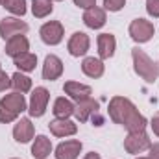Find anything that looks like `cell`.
<instances>
[{
	"label": "cell",
	"instance_id": "cell-18",
	"mask_svg": "<svg viewBox=\"0 0 159 159\" xmlns=\"http://www.w3.org/2000/svg\"><path fill=\"white\" fill-rule=\"evenodd\" d=\"M30 50V41L28 37L22 34V35H13L11 39L6 41V54L11 56V57H17L24 52Z\"/></svg>",
	"mask_w": 159,
	"mask_h": 159
},
{
	"label": "cell",
	"instance_id": "cell-29",
	"mask_svg": "<svg viewBox=\"0 0 159 159\" xmlns=\"http://www.w3.org/2000/svg\"><path fill=\"white\" fill-rule=\"evenodd\" d=\"M74 6H78L81 9H89V7L96 6V0H74Z\"/></svg>",
	"mask_w": 159,
	"mask_h": 159
},
{
	"label": "cell",
	"instance_id": "cell-14",
	"mask_svg": "<svg viewBox=\"0 0 159 159\" xmlns=\"http://www.w3.org/2000/svg\"><path fill=\"white\" fill-rule=\"evenodd\" d=\"M34 135H35V128H34L32 120L30 119H19L17 120V124L13 128V137H15L17 143L26 144V143H30L34 139Z\"/></svg>",
	"mask_w": 159,
	"mask_h": 159
},
{
	"label": "cell",
	"instance_id": "cell-35",
	"mask_svg": "<svg viewBox=\"0 0 159 159\" xmlns=\"http://www.w3.org/2000/svg\"><path fill=\"white\" fill-rule=\"evenodd\" d=\"M137 159H150V157H137Z\"/></svg>",
	"mask_w": 159,
	"mask_h": 159
},
{
	"label": "cell",
	"instance_id": "cell-6",
	"mask_svg": "<svg viewBox=\"0 0 159 159\" xmlns=\"http://www.w3.org/2000/svg\"><path fill=\"white\" fill-rule=\"evenodd\" d=\"M150 146H152V141L146 135V131H129L128 137L124 139V148L131 156L143 154L144 150H150Z\"/></svg>",
	"mask_w": 159,
	"mask_h": 159
},
{
	"label": "cell",
	"instance_id": "cell-37",
	"mask_svg": "<svg viewBox=\"0 0 159 159\" xmlns=\"http://www.w3.org/2000/svg\"><path fill=\"white\" fill-rule=\"evenodd\" d=\"M0 70H2V65H0Z\"/></svg>",
	"mask_w": 159,
	"mask_h": 159
},
{
	"label": "cell",
	"instance_id": "cell-5",
	"mask_svg": "<svg viewBox=\"0 0 159 159\" xmlns=\"http://www.w3.org/2000/svg\"><path fill=\"white\" fill-rule=\"evenodd\" d=\"M48 100H50V93L46 87H35L32 91V96H30V104H28V113L30 117L34 119H39L46 113V107H48Z\"/></svg>",
	"mask_w": 159,
	"mask_h": 159
},
{
	"label": "cell",
	"instance_id": "cell-32",
	"mask_svg": "<svg viewBox=\"0 0 159 159\" xmlns=\"http://www.w3.org/2000/svg\"><path fill=\"white\" fill-rule=\"evenodd\" d=\"M83 159H100V154H96V152H89Z\"/></svg>",
	"mask_w": 159,
	"mask_h": 159
},
{
	"label": "cell",
	"instance_id": "cell-10",
	"mask_svg": "<svg viewBox=\"0 0 159 159\" xmlns=\"http://www.w3.org/2000/svg\"><path fill=\"white\" fill-rule=\"evenodd\" d=\"M61 74H63V61L56 54H48L43 63V78L46 81H54L61 78Z\"/></svg>",
	"mask_w": 159,
	"mask_h": 159
},
{
	"label": "cell",
	"instance_id": "cell-16",
	"mask_svg": "<svg viewBox=\"0 0 159 159\" xmlns=\"http://www.w3.org/2000/svg\"><path fill=\"white\" fill-rule=\"evenodd\" d=\"M83 22L87 28L91 30H100L104 24H106V9L98 7V6H93L89 9H85L83 13Z\"/></svg>",
	"mask_w": 159,
	"mask_h": 159
},
{
	"label": "cell",
	"instance_id": "cell-19",
	"mask_svg": "<svg viewBox=\"0 0 159 159\" xmlns=\"http://www.w3.org/2000/svg\"><path fill=\"white\" fill-rule=\"evenodd\" d=\"M81 72L93 80L102 78L104 76V61L100 57H85L81 61Z\"/></svg>",
	"mask_w": 159,
	"mask_h": 159
},
{
	"label": "cell",
	"instance_id": "cell-22",
	"mask_svg": "<svg viewBox=\"0 0 159 159\" xmlns=\"http://www.w3.org/2000/svg\"><path fill=\"white\" fill-rule=\"evenodd\" d=\"M13 65L20 70V72H32L35 70V65H37V56L32 54V52H24L17 57H13Z\"/></svg>",
	"mask_w": 159,
	"mask_h": 159
},
{
	"label": "cell",
	"instance_id": "cell-11",
	"mask_svg": "<svg viewBox=\"0 0 159 159\" xmlns=\"http://www.w3.org/2000/svg\"><path fill=\"white\" fill-rule=\"evenodd\" d=\"M81 148H83L81 141H78V139H69V141H63V143L57 144L54 156H56V159H78Z\"/></svg>",
	"mask_w": 159,
	"mask_h": 159
},
{
	"label": "cell",
	"instance_id": "cell-31",
	"mask_svg": "<svg viewBox=\"0 0 159 159\" xmlns=\"http://www.w3.org/2000/svg\"><path fill=\"white\" fill-rule=\"evenodd\" d=\"M148 157L150 159H159V143L150 146V156H148Z\"/></svg>",
	"mask_w": 159,
	"mask_h": 159
},
{
	"label": "cell",
	"instance_id": "cell-24",
	"mask_svg": "<svg viewBox=\"0 0 159 159\" xmlns=\"http://www.w3.org/2000/svg\"><path fill=\"white\" fill-rule=\"evenodd\" d=\"M11 87L17 91V93H28L30 89H32V78H28L26 74H22L20 70L19 72H15L13 76H11Z\"/></svg>",
	"mask_w": 159,
	"mask_h": 159
},
{
	"label": "cell",
	"instance_id": "cell-25",
	"mask_svg": "<svg viewBox=\"0 0 159 159\" xmlns=\"http://www.w3.org/2000/svg\"><path fill=\"white\" fill-rule=\"evenodd\" d=\"M4 7H6L9 13H13L15 17H22V15H26V11H28L26 0H7Z\"/></svg>",
	"mask_w": 159,
	"mask_h": 159
},
{
	"label": "cell",
	"instance_id": "cell-1",
	"mask_svg": "<svg viewBox=\"0 0 159 159\" xmlns=\"http://www.w3.org/2000/svg\"><path fill=\"white\" fill-rule=\"evenodd\" d=\"M109 119L115 124L124 126L128 131H144L146 129V119L139 113L135 104L126 96H113L109 100Z\"/></svg>",
	"mask_w": 159,
	"mask_h": 159
},
{
	"label": "cell",
	"instance_id": "cell-36",
	"mask_svg": "<svg viewBox=\"0 0 159 159\" xmlns=\"http://www.w3.org/2000/svg\"><path fill=\"white\" fill-rule=\"evenodd\" d=\"M11 159H19V157H11Z\"/></svg>",
	"mask_w": 159,
	"mask_h": 159
},
{
	"label": "cell",
	"instance_id": "cell-17",
	"mask_svg": "<svg viewBox=\"0 0 159 159\" xmlns=\"http://www.w3.org/2000/svg\"><path fill=\"white\" fill-rule=\"evenodd\" d=\"M96 44H98V56L100 59H109L115 56V50H117V39L113 34H100L98 39H96Z\"/></svg>",
	"mask_w": 159,
	"mask_h": 159
},
{
	"label": "cell",
	"instance_id": "cell-20",
	"mask_svg": "<svg viewBox=\"0 0 159 159\" xmlns=\"http://www.w3.org/2000/svg\"><path fill=\"white\" fill-rule=\"evenodd\" d=\"M52 154V141L46 135H37L32 144V156L35 159H46Z\"/></svg>",
	"mask_w": 159,
	"mask_h": 159
},
{
	"label": "cell",
	"instance_id": "cell-2",
	"mask_svg": "<svg viewBox=\"0 0 159 159\" xmlns=\"http://www.w3.org/2000/svg\"><path fill=\"white\" fill-rule=\"evenodd\" d=\"M28 111V104L22 93H9L0 100V122L9 124L20 117V113Z\"/></svg>",
	"mask_w": 159,
	"mask_h": 159
},
{
	"label": "cell",
	"instance_id": "cell-27",
	"mask_svg": "<svg viewBox=\"0 0 159 159\" xmlns=\"http://www.w3.org/2000/svg\"><path fill=\"white\" fill-rule=\"evenodd\" d=\"M146 11L150 17L157 19L159 17V0H146Z\"/></svg>",
	"mask_w": 159,
	"mask_h": 159
},
{
	"label": "cell",
	"instance_id": "cell-3",
	"mask_svg": "<svg viewBox=\"0 0 159 159\" xmlns=\"http://www.w3.org/2000/svg\"><path fill=\"white\" fill-rule=\"evenodd\" d=\"M131 57H133V70L148 83H154L159 78V65L154 63V59L141 48H133L131 50Z\"/></svg>",
	"mask_w": 159,
	"mask_h": 159
},
{
	"label": "cell",
	"instance_id": "cell-8",
	"mask_svg": "<svg viewBox=\"0 0 159 159\" xmlns=\"http://www.w3.org/2000/svg\"><path fill=\"white\" fill-rule=\"evenodd\" d=\"M28 32V24L17 17H4L0 19V37L4 41L11 39L13 35H22Z\"/></svg>",
	"mask_w": 159,
	"mask_h": 159
},
{
	"label": "cell",
	"instance_id": "cell-9",
	"mask_svg": "<svg viewBox=\"0 0 159 159\" xmlns=\"http://www.w3.org/2000/svg\"><path fill=\"white\" fill-rule=\"evenodd\" d=\"M89 46H91V39L87 34L83 32H74L70 35V39L67 43V48H69V54L74 56V57H81L89 52Z\"/></svg>",
	"mask_w": 159,
	"mask_h": 159
},
{
	"label": "cell",
	"instance_id": "cell-4",
	"mask_svg": "<svg viewBox=\"0 0 159 159\" xmlns=\"http://www.w3.org/2000/svg\"><path fill=\"white\" fill-rule=\"evenodd\" d=\"M128 34L129 37L135 41V43H148V41L154 37L156 34V26L154 22L146 20V19H135L129 22V28H128Z\"/></svg>",
	"mask_w": 159,
	"mask_h": 159
},
{
	"label": "cell",
	"instance_id": "cell-21",
	"mask_svg": "<svg viewBox=\"0 0 159 159\" xmlns=\"http://www.w3.org/2000/svg\"><path fill=\"white\" fill-rule=\"evenodd\" d=\"M52 113H54L56 119H70V117L74 115V104L70 102V98L59 96V98H56V102H54Z\"/></svg>",
	"mask_w": 159,
	"mask_h": 159
},
{
	"label": "cell",
	"instance_id": "cell-34",
	"mask_svg": "<svg viewBox=\"0 0 159 159\" xmlns=\"http://www.w3.org/2000/svg\"><path fill=\"white\" fill-rule=\"evenodd\" d=\"M52 2H63V0H52Z\"/></svg>",
	"mask_w": 159,
	"mask_h": 159
},
{
	"label": "cell",
	"instance_id": "cell-12",
	"mask_svg": "<svg viewBox=\"0 0 159 159\" xmlns=\"http://www.w3.org/2000/svg\"><path fill=\"white\" fill-rule=\"evenodd\" d=\"M96 115H98V102L96 100L87 98V100L76 102V106H74V117L80 122H87L89 119H94Z\"/></svg>",
	"mask_w": 159,
	"mask_h": 159
},
{
	"label": "cell",
	"instance_id": "cell-13",
	"mask_svg": "<svg viewBox=\"0 0 159 159\" xmlns=\"http://www.w3.org/2000/svg\"><path fill=\"white\" fill-rule=\"evenodd\" d=\"M63 91L70 100H76V102L87 100L93 94V89L89 85H85V83H80V81H65Z\"/></svg>",
	"mask_w": 159,
	"mask_h": 159
},
{
	"label": "cell",
	"instance_id": "cell-33",
	"mask_svg": "<svg viewBox=\"0 0 159 159\" xmlns=\"http://www.w3.org/2000/svg\"><path fill=\"white\" fill-rule=\"evenodd\" d=\"M6 2H7V0H0V6H6Z\"/></svg>",
	"mask_w": 159,
	"mask_h": 159
},
{
	"label": "cell",
	"instance_id": "cell-26",
	"mask_svg": "<svg viewBox=\"0 0 159 159\" xmlns=\"http://www.w3.org/2000/svg\"><path fill=\"white\" fill-rule=\"evenodd\" d=\"M124 6H126V0H104V9L113 11V13L120 11Z\"/></svg>",
	"mask_w": 159,
	"mask_h": 159
},
{
	"label": "cell",
	"instance_id": "cell-15",
	"mask_svg": "<svg viewBox=\"0 0 159 159\" xmlns=\"http://www.w3.org/2000/svg\"><path fill=\"white\" fill-rule=\"evenodd\" d=\"M48 128H50V133L56 137H70V135H76L78 131V126L70 119H56L48 124Z\"/></svg>",
	"mask_w": 159,
	"mask_h": 159
},
{
	"label": "cell",
	"instance_id": "cell-30",
	"mask_svg": "<svg viewBox=\"0 0 159 159\" xmlns=\"http://www.w3.org/2000/svg\"><path fill=\"white\" fill-rule=\"evenodd\" d=\"M150 128H152L154 135H157L159 137V111L157 113H154V117H152V120H150Z\"/></svg>",
	"mask_w": 159,
	"mask_h": 159
},
{
	"label": "cell",
	"instance_id": "cell-23",
	"mask_svg": "<svg viewBox=\"0 0 159 159\" xmlns=\"http://www.w3.org/2000/svg\"><path fill=\"white\" fill-rule=\"evenodd\" d=\"M54 11L52 0H32V13L37 19H44Z\"/></svg>",
	"mask_w": 159,
	"mask_h": 159
},
{
	"label": "cell",
	"instance_id": "cell-7",
	"mask_svg": "<svg viewBox=\"0 0 159 159\" xmlns=\"http://www.w3.org/2000/svg\"><path fill=\"white\" fill-rule=\"evenodd\" d=\"M39 35L44 44L48 46H56L63 41V35H65V30H63V24L59 20H48L41 26Z\"/></svg>",
	"mask_w": 159,
	"mask_h": 159
},
{
	"label": "cell",
	"instance_id": "cell-28",
	"mask_svg": "<svg viewBox=\"0 0 159 159\" xmlns=\"http://www.w3.org/2000/svg\"><path fill=\"white\" fill-rule=\"evenodd\" d=\"M11 87V76H7L4 70H0V93Z\"/></svg>",
	"mask_w": 159,
	"mask_h": 159
}]
</instances>
